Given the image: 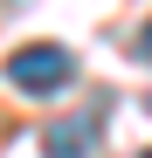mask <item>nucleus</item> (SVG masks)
<instances>
[{
  "label": "nucleus",
  "instance_id": "nucleus-4",
  "mask_svg": "<svg viewBox=\"0 0 152 158\" xmlns=\"http://www.w3.org/2000/svg\"><path fill=\"white\" fill-rule=\"evenodd\" d=\"M145 158H152V151H145Z\"/></svg>",
  "mask_w": 152,
  "mask_h": 158
},
{
  "label": "nucleus",
  "instance_id": "nucleus-3",
  "mask_svg": "<svg viewBox=\"0 0 152 158\" xmlns=\"http://www.w3.org/2000/svg\"><path fill=\"white\" fill-rule=\"evenodd\" d=\"M132 55H138V62L152 69V21H145V28H138V41H132Z\"/></svg>",
  "mask_w": 152,
  "mask_h": 158
},
{
  "label": "nucleus",
  "instance_id": "nucleus-2",
  "mask_svg": "<svg viewBox=\"0 0 152 158\" xmlns=\"http://www.w3.org/2000/svg\"><path fill=\"white\" fill-rule=\"evenodd\" d=\"M97 131H104V110H69L62 124L42 131V151H48V158H90Z\"/></svg>",
  "mask_w": 152,
  "mask_h": 158
},
{
  "label": "nucleus",
  "instance_id": "nucleus-1",
  "mask_svg": "<svg viewBox=\"0 0 152 158\" xmlns=\"http://www.w3.org/2000/svg\"><path fill=\"white\" fill-rule=\"evenodd\" d=\"M7 83L28 89V96H56V89L76 83V55H69L62 41H28V48L7 55Z\"/></svg>",
  "mask_w": 152,
  "mask_h": 158
}]
</instances>
